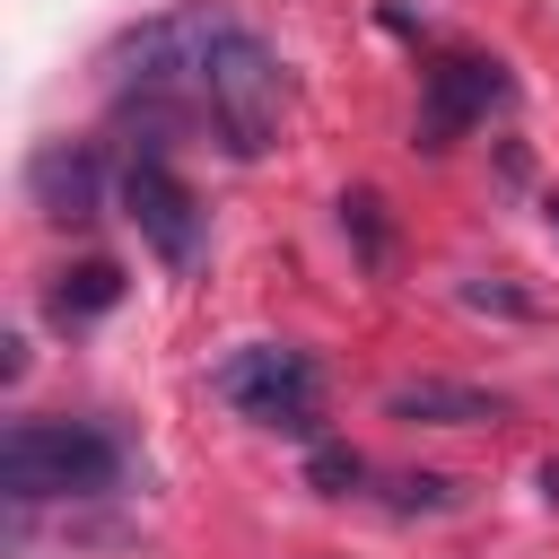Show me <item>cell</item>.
Instances as JSON below:
<instances>
[{
    "mask_svg": "<svg viewBox=\"0 0 559 559\" xmlns=\"http://www.w3.org/2000/svg\"><path fill=\"white\" fill-rule=\"evenodd\" d=\"M192 114L227 140V157H262L280 148V114H288V70L280 52L227 17V9H201V61H192Z\"/></svg>",
    "mask_w": 559,
    "mask_h": 559,
    "instance_id": "cell-1",
    "label": "cell"
},
{
    "mask_svg": "<svg viewBox=\"0 0 559 559\" xmlns=\"http://www.w3.org/2000/svg\"><path fill=\"white\" fill-rule=\"evenodd\" d=\"M114 480H122V437H105L96 419H9L0 437V489L17 507L105 498Z\"/></svg>",
    "mask_w": 559,
    "mask_h": 559,
    "instance_id": "cell-2",
    "label": "cell"
},
{
    "mask_svg": "<svg viewBox=\"0 0 559 559\" xmlns=\"http://www.w3.org/2000/svg\"><path fill=\"white\" fill-rule=\"evenodd\" d=\"M210 384H218V402L245 411L253 428L314 437V419H323V376H314V358L288 349V341H245V349H227V358L210 367Z\"/></svg>",
    "mask_w": 559,
    "mask_h": 559,
    "instance_id": "cell-3",
    "label": "cell"
},
{
    "mask_svg": "<svg viewBox=\"0 0 559 559\" xmlns=\"http://www.w3.org/2000/svg\"><path fill=\"white\" fill-rule=\"evenodd\" d=\"M122 218L140 227V245L157 262H175V271L201 262V201H192V183L157 148H131V166H122Z\"/></svg>",
    "mask_w": 559,
    "mask_h": 559,
    "instance_id": "cell-4",
    "label": "cell"
},
{
    "mask_svg": "<svg viewBox=\"0 0 559 559\" xmlns=\"http://www.w3.org/2000/svg\"><path fill=\"white\" fill-rule=\"evenodd\" d=\"M489 105H507V70L489 52H445L419 87V148H454L472 122H489Z\"/></svg>",
    "mask_w": 559,
    "mask_h": 559,
    "instance_id": "cell-5",
    "label": "cell"
},
{
    "mask_svg": "<svg viewBox=\"0 0 559 559\" xmlns=\"http://www.w3.org/2000/svg\"><path fill=\"white\" fill-rule=\"evenodd\" d=\"M26 201H35L44 218H61V227L96 218V210H105V166H96V148H79V140L35 148V157H26Z\"/></svg>",
    "mask_w": 559,
    "mask_h": 559,
    "instance_id": "cell-6",
    "label": "cell"
},
{
    "mask_svg": "<svg viewBox=\"0 0 559 559\" xmlns=\"http://www.w3.org/2000/svg\"><path fill=\"white\" fill-rule=\"evenodd\" d=\"M384 419H411V428H498V419H507V393L445 384V376H411V384L384 393Z\"/></svg>",
    "mask_w": 559,
    "mask_h": 559,
    "instance_id": "cell-7",
    "label": "cell"
},
{
    "mask_svg": "<svg viewBox=\"0 0 559 559\" xmlns=\"http://www.w3.org/2000/svg\"><path fill=\"white\" fill-rule=\"evenodd\" d=\"M105 306H122V271L96 262V253H87V262H61L52 288H44V314H52V323H96Z\"/></svg>",
    "mask_w": 559,
    "mask_h": 559,
    "instance_id": "cell-8",
    "label": "cell"
},
{
    "mask_svg": "<svg viewBox=\"0 0 559 559\" xmlns=\"http://www.w3.org/2000/svg\"><path fill=\"white\" fill-rule=\"evenodd\" d=\"M393 507H402V515H445V507H463V489H454L445 472H402V480H393Z\"/></svg>",
    "mask_w": 559,
    "mask_h": 559,
    "instance_id": "cell-9",
    "label": "cell"
},
{
    "mask_svg": "<svg viewBox=\"0 0 559 559\" xmlns=\"http://www.w3.org/2000/svg\"><path fill=\"white\" fill-rule=\"evenodd\" d=\"M306 480H314L323 498H349V489L367 480V463H358L349 445H314V463H306Z\"/></svg>",
    "mask_w": 559,
    "mask_h": 559,
    "instance_id": "cell-10",
    "label": "cell"
},
{
    "mask_svg": "<svg viewBox=\"0 0 559 559\" xmlns=\"http://www.w3.org/2000/svg\"><path fill=\"white\" fill-rule=\"evenodd\" d=\"M376 210H384V201H376V192H341V227H349V236H358V253H367V262H376V253H384V218H376Z\"/></svg>",
    "mask_w": 559,
    "mask_h": 559,
    "instance_id": "cell-11",
    "label": "cell"
},
{
    "mask_svg": "<svg viewBox=\"0 0 559 559\" xmlns=\"http://www.w3.org/2000/svg\"><path fill=\"white\" fill-rule=\"evenodd\" d=\"M550 218H559V201H550Z\"/></svg>",
    "mask_w": 559,
    "mask_h": 559,
    "instance_id": "cell-12",
    "label": "cell"
}]
</instances>
